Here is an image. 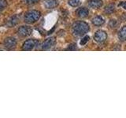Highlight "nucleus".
<instances>
[{
    "label": "nucleus",
    "instance_id": "21",
    "mask_svg": "<svg viewBox=\"0 0 126 118\" xmlns=\"http://www.w3.org/2000/svg\"><path fill=\"white\" fill-rule=\"evenodd\" d=\"M76 48H77V46H76V45H75V44H70V45L69 46L68 50H76Z\"/></svg>",
    "mask_w": 126,
    "mask_h": 118
},
{
    "label": "nucleus",
    "instance_id": "10",
    "mask_svg": "<svg viewBox=\"0 0 126 118\" xmlns=\"http://www.w3.org/2000/svg\"><path fill=\"white\" fill-rule=\"evenodd\" d=\"M88 5L93 9H98L102 6V0H90L88 2Z\"/></svg>",
    "mask_w": 126,
    "mask_h": 118
},
{
    "label": "nucleus",
    "instance_id": "2",
    "mask_svg": "<svg viewBox=\"0 0 126 118\" xmlns=\"http://www.w3.org/2000/svg\"><path fill=\"white\" fill-rule=\"evenodd\" d=\"M40 16H41V14L39 11L32 10L26 12L24 20H25V22L27 24H33L38 21L39 17H40Z\"/></svg>",
    "mask_w": 126,
    "mask_h": 118
},
{
    "label": "nucleus",
    "instance_id": "18",
    "mask_svg": "<svg viewBox=\"0 0 126 118\" xmlns=\"http://www.w3.org/2000/svg\"><path fill=\"white\" fill-rule=\"evenodd\" d=\"M39 1V0H22V2L25 4H29V5H32V4H35Z\"/></svg>",
    "mask_w": 126,
    "mask_h": 118
},
{
    "label": "nucleus",
    "instance_id": "9",
    "mask_svg": "<svg viewBox=\"0 0 126 118\" xmlns=\"http://www.w3.org/2000/svg\"><path fill=\"white\" fill-rule=\"evenodd\" d=\"M18 22H19V17L17 15H14L8 19V21L6 22V25L9 28H11V27H14L15 25H17L18 24Z\"/></svg>",
    "mask_w": 126,
    "mask_h": 118
},
{
    "label": "nucleus",
    "instance_id": "5",
    "mask_svg": "<svg viewBox=\"0 0 126 118\" xmlns=\"http://www.w3.org/2000/svg\"><path fill=\"white\" fill-rule=\"evenodd\" d=\"M17 39H16L14 37H6L3 41V46L6 47V49L8 50H12L16 47L17 46Z\"/></svg>",
    "mask_w": 126,
    "mask_h": 118
},
{
    "label": "nucleus",
    "instance_id": "4",
    "mask_svg": "<svg viewBox=\"0 0 126 118\" xmlns=\"http://www.w3.org/2000/svg\"><path fill=\"white\" fill-rule=\"evenodd\" d=\"M32 28L27 25L21 26V27H19V29H17V35L20 37H22V38L29 36V35L32 34Z\"/></svg>",
    "mask_w": 126,
    "mask_h": 118
},
{
    "label": "nucleus",
    "instance_id": "15",
    "mask_svg": "<svg viewBox=\"0 0 126 118\" xmlns=\"http://www.w3.org/2000/svg\"><path fill=\"white\" fill-rule=\"evenodd\" d=\"M8 2L6 0H0V12H2L7 7Z\"/></svg>",
    "mask_w": 126,
    "mask_h": 118
},
{
    "label": "nucleus",
    "instance_id": "12",
    "mask_svg": "<svg viewBox=\"0 0 126 118\" xmlns=\"http://www.w3.org/2000/svg\"><path fill=\"white\" fill-rule=\"evenodd\" d=\"M44 6L47 9H53L58 6L57 0H46L44 2Z\"/></svg>",
    "mask_w": 126,
    "mask_h": 118
},
{
    "label": "nucleus",
    "instance_id": "11",
    "mask_svg": "<svg viewBox=\"0 0 126 118\" xmlns=\"http://www.w3.org/2000/svg\"><path fill=\"white\" fill-rule=\"evenodd\" d=\"M92 24L94 26H102L105 23V20L100 16H96L92 20Z\"/></svg>",
    "mask_w": 126,
    "mask_h": 118
},
{
    "label": "nucleus",
    "instance_id": "17",
    "mask_svg": "<svg viewBox=\"0 0 126 118\" xmlns=\"http://www.w3.org/2000/svg\"><path fill=\"white\" fill-rule=\"evenodd\" d=\"M89 39H90V37L88 36V35H86V36H84V38H83L81 40H80V45H85L88 42V40H89Z\"/></svg>",
    "mask_w": 126,
    "mask_h": 118
},
{
    "label": "nucleus",
    "instance_id": "1",
    "mask_svg": "<svg viewBox=\"0 0 126 118\" xmlns=\"http://www.w3.org/2000/svg\"><path fill=\"white\" fill-rule=\"evenodd\" d=\"M90 30V27L88 23L84 21H77L72 26L73 34L75 36H81L88 33Z\"/></svg>",
    "mask_w": 126,
    "mask_h": 118
},
{
    "label": "nucleus",
    "instance_id": "14",
    "mask_svg": "<svg viewBox=\"0 0 126 118\" xmlns=\"http://www.w3.org/2000/svg\"><path fill=\"white\" fill-rule=\"evenodd\" d=\"M114 9H115V6H114L113 4H110V5L106 6V8H105V12L107 14H110L113 13Z\"/></svg>",
    "mask_w": 126,
    "mask_h": 118
},
{
    "label": "nucleus",
    "instance_id": "20",
    "mask_svg": "<svg viewBox=\"0 0 126 118\" xmlns=\"http://www.w3.org/2000/svg\"><path fill=\"white\" fill-rule=\"evenodd\" d=\"M116 20H111L110 21V27L111 28H114L116 26Z\"/></svg>",
    "mask_w": 126,
    "mask_h": 118
},
{
    "label": "nucleus",
    "instance_id": "6",
    "mask_svg": "<svg viewBox=\"0 0 126 118\" xmlns=\"http://www.w3.org/2000/svg\"><path fill=\"white\" fill-rule=\"evenodd\" d=\"M106 39H107V34L105 31L98 30L94 35V39L97 43H103L106 40Z\"/></svg>",
    "mask_w": 126,
    "mask_h": 118
},
{
    "label": "nucleus",
    "instance_id": "8",
    "mask_svg": "<svg viewBox=\"0 0 126 118\" xmlns=\"http://www.w3.org/2000/svg\"><path fill=\"white\" fill-rule=\"evenodd\" d=\"M76 14L79 17L81 18H85L88 16L89 11L85 7H80L76 10Z\"/></svg>",
    "mask_w": 126,
    "mask_h": 118
},
{
    "label": "nucleus",
    "instance_id": "13",
    "mask_svg": "<svg viewBox=\"0 0 126 118\" xmlns=\"http://www.w3.org/2000/svg\"><path fill=\"white\" fill-rule=\"evenodd\" d=\"M118 37L121 41H126V25L121 29L118 32Z\"/></svg>",
    "mask_w": 126,
    "mask_h": 118
},
{
    "label": "nucleus",
    "instance_id": "7",
    "mask_svg": "<svg viewBox=\"0 0 126 118\" xmlns=\"http://www.w3.org/2000/svg\"><path fill=\"white\" fill-rule=\"evenodd\" d=\"M54 43H55V38L54 37H50L48 39H47L42 44V50H49L50 47H52L54 45Z\"/></svg>",
    "mask_w": 126,
    "mask_h": 118
},
{
    "label": "nucleus",
    "instance_id": "19",
    "mask_svg": "<svg viewBox=\"0 0 126 118\" xmlns=\"http://www.w3.org/2000/svg\"><path fill=\"white\" fill-rule=\"evenodd\" d=\"M118 6L122 7V8H124L125 10H126V1H122V2H121Z\"/></svg>",
    "mask_w": 126,
    "mask_h": 118
},
{
    "label": "nucleus",
    "instance_id": "3",
    "mask_svg": "<svg viewBox=\"0 0 126 118\" xmlns=\"http://www.w3.org/2000/svg\"><path fill=\"white\" fill-rule=\"evenodd\" d=\"M39 43V41L35 39H29L26 40L22 45V50L25 51H29L33 50Z\"/></svg>",
    "mask_w": 126,
    "mask_h": 118
},
{
    "label": "nucleus",
    "instance_id": "16",
    "mask_svg": "<svg viewBox=\"0 0 126 118\" xmlns=\"http://www.w3.org/2000/svg\"><path fill=\"white\" fill-rule=\"evenodd\" d=\"M80 4V0H69V5L71 6H73V7L78 6Z\"/></svg>",
    "mask_w": 126,
    "mask_h": 118
}]
</instances>
